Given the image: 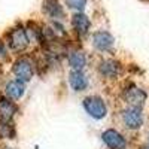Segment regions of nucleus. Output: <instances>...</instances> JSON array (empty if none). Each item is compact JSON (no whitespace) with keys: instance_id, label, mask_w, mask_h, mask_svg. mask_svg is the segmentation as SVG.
I'll list each match as a JSON object with an SVG mask.
<instances>
[{"instance_id":"1","label":"nucleus","mask_w":149,"mask_h":149,"mask_svg":"<svg viewBox=\"0 0 149 149\" xmlns=\"http://www.w3.org/2000/svg\"><path fill=\"white\" fill-rule=\"evenodd\" d=\"M84 109L91 118L103 119L107 115V106L104 100L98 95H90L84 100Z\"/></svg>"},{"instance_id":"2","label":"nucleus","mask_w":149,"mask_h":149,"mask_svg":"<svg viewBox=\"0 0 149 149\" xmlns=\"http://www.w3.org/2000/svg\"><path fill=\"white\" fill-rule=\"evenodd\" d=\"M29 36H27V31L24 30L22 27H15L12 29L8 34V45L10 46L12 51H24L29 45Z\"/></svg>"},{"instance_id":"3","label":"nucleus","mask_w":149,"mask_h":149,"mask_svg":"<svg viewBox=\"0 0 149 149\" xmlns=\"http://www.w3.org/2000/svg\"><path fill=\"white\" fill-rule=\"evenodd\" d=\"M12 70H14L17 79L22 82H29L34 74V63L30 58L22 57V58H18L14 63V69Z\"/></svg>"},{"instance_id":"4","label":"nucleus","mask_w":149,"mask_h":149,"mask_svg":"<svg viewBox=\"0 0 149 149\" xmlns=\"http://www.w3.org/2000/svg\"><path fill=\"white\" fill-rule=\"evenodd\" d=\"M121 118L128 130H139L143 124V115L139 107H127L122 112Z\"/></svg>"},{"instance_id":"5","label":"nucleus","mask_w":149,"mask_h":149,"mask_svg":"<svg viewBox=\"0 0 149 149\" xmlns=\"http://www.w3.org/2000/svg\"><path fill=\"white\" fill-rule=\"evenodd\" d=\"M124 100L130 107H142L146 102V93L136 85H130L124 91Z\"/></svg>"},{"instance_id":"6","label":"nucleus","mask_w":149,"mask_h":149,"mask_svg":"<svg viewBox=\"0 0 149 149\" xmlns=\"http://www.w3.org/2000/svg\"><path fill=\"white\" fill-rule=\"evenodd\" d=\"M102 140L109 149H127L125 137L116 130L109 128L102 133Z\"/></svg>"},{"instance_id":"7","label":"nucleus","mask_w":149,"mask_h":149,"mask_svg":"<svg viewBox=\"0 0 149 149\" xmlns=\"http://www.w3.org/2000/svg\"><path fill=\"white\" fill-rule=\"evenodd\" d=\"M26 93V82H22L19 79L9 81L5 86V94L9 100H19Z\"/></svg>"},{"instance_id":"8","label":"nucleus","mask_w":149,"mask_h":149,"mask_svg":"<svg viewBox=\"0 0 149 149\" xmlns=\"http://www.w3.org/2000/svg\"><path fill=\"white\" fill-rule=\"evenodd\" d=\"M93 45L98 51H109L113 46V37L107 31H95L93 34Z\"/></svg>"},{"instance_id":"9","label":"nucleus","mask_w":149,"mask_h":149,"mask_svg":"<svg viewBox=\"0 0 149 149\" xmlns=\"http://www.w3.org/2000/svg\"><path fill=\"white\" fill-rule=\"evenodd\" d=\"M98 72L106 79H115L121 72V66L115 60H103L98 66Z\"/></svg>"},{"instance_id":"10","label":"nucleus","mask_w":149,"mask_h":149,"mask_svg":"<svg viewBox=\"0 0 149 149\" xmlns=\"http://www.w3.org/2000/svg\"><path fill=\"white\" fill-rule=\"evenodd\" d=\"M69 85L73 91H84L88 86V78L82 70H72L69 73Z\"/></svg>"},{"instance_id":"11","label":"nucleus","mask_w":149,"mask_h":149,"mask_svg":"<svg viewBox=\"0 0 149 149\" xmlns=\"http://www.w3.org/2000/svg\"><path fill=\"white\" fill-rule=\"evenodd\" d=\"M72 27L79 36H84V34L88 33V30L91 27V21L85 14L78 12V14H74L73 18H72Z\"/></svg>"},{"instance_id":"12","label":"nucleus","mask_w":149,"mask_h":149,"mask_svg":"<svg viewBox=\"0 0 149 149\" xmlns=\"http://www.w3.org/2000/svg\"><path fill=\"white\" fill-rule=\"evenodd\" d=\"M17 113V106L14 102H10L9 98H0V121L3 122H10Z\"/></svg>"},{"instance_id":"13","label":"nucleus","mask_w":149,"mask_h":149,"mask_svg":"<svg viewBox=\"0 0 149 149\" xmlns=\"http://www.w3.org/2000/svg\"><path fill=\"white\" fill-rule=\"evenodd\" d=\"M67 63L72 70H82L86 64V57L82 51H72L67 55Z\"/></svg>"},{"instance_id":"14","label":"nucleus","mask_w":149,"mask_h":149,"mask_svg":"<svg viewBox=\"0 0 149 149\" xmlns=\"http://www.w3.org/2000/svg\"><path fill=\"white\" fill-rule=\"evenodd\" d=\"M43 10H45V14L48 17H51L54 19L63 18V15H64L63 8L60 6V3L57 2V0H46V2L43 3Z\"/></svg>"},{"instance_id":"15","label":"nucleus","mask_w":149,"mask_h":149,"mask_svg":"<svg viewBox=\"0 0 149 149\" xmlns=\"http://www.w3.org/2000/svg\"><path fill=\"white\" fill-rule=\"evenodd\" d=\"M66 5L70 8V9H74V10H84L85 5H86V0H66Z\"/></svg>"},{"instance_id":"16","label":"nucleus","mask_w":149,"mask_h":149,"mask_svg":"<svg viewBox=\"0 0 149 149\" xmlns=\"http://www.w3.org/2000/svg\"><path fill=\"white\" fill-rule=\"evenodd\" d=\"M6 55V45L0 40V57H5Z\"/></svg>"},{"instance_id":"17","label":"nucleus","mask_w":149,"mask_h":149,"mask_svg":"<svg viewBox=\"0 0 149 149\" xmlns=\"http://www.w3.org/2000/svg\"><path fill=\"white\" fill-rule=\"evenodd\" d=\"M142 149H149V145H148V146H143Z\"/></svg>"},{"instance_id":"18","label":"nucleus","mask_w":149,"mask_h":149,"mask_svg":"<svg viewBox=\"0 0 149 149\" xmlns=\"http://www.w3.org/2000/svg\"><path fill=\"white\" fill-rule=\"evenodd\" d=\"M148 145H149V137H148Z\"/></svg>"},{"instance_id":"19","label":"nucleus","mask_w":149,"mask_h":149,"mask_svg":"<svg viewBox=\"0 0 149 149\" xmlns=\"http://www.w3.org/2000/svg\"><path fill=\"white\" fill-rule=\"evenodd\" d=\"M5 149H10V148H5Z\"/></svg>"}]
</instances>
